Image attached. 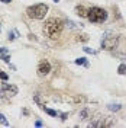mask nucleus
I'll return each instance as SVG.
<instances>
[{
    "label": "nucleus",
    "instance_id": "nucleus-15",
    "mask_svg": "<svg viewBox=\"0 0 126 128\" xmlns=\"http://www.w3.org/2000/svg\"><path fill=\"white\" fill-rule=\"evenodd\" d=\"M42 111H45L48 114V115H51V116H57V115H60V112L54 111V109H49V108H44Z\"/></svg>",
    "mask_w": 126,
    "mask_h": 128
},
{
    "label": "nucleus",
    "instance_id": "nucleus-9",
    "mask_svg": "<svg viewBox=\"0 0 126 128\" xmlns=\"http://www.w3.org/2000/svg\"><path fill=\"white\" fill-rule=\"evenodd\" d=\"M75 15H78L80 18H87L88 15V9H86L84 6H75Z\"/></svg>",
    "mask_w": 126,
    "mask_h": 128
},
{
    "label": "nucleus",
    "instance_id": "nucleus-21",
    "mask_svg": "<svg viewBox=\"0 0 126 128\" xmlns=\"http://www.w3.org/2000/svg\"><path fill=\"white\" fill-rule=\"evenodd\" d=\"M115 56L118 57V58H120V60H123V61H126V54H120V52H116Z\"/></svg>",
    "mask_w": 126,
    "mask_h": 128
},
{
    "label": "nucleus",
    "instance_id": "nucleus-11",
    "mask_svg": "<svg viewBox=\"0 0 126 128\" xmlns=\"http://www.w3.org/2000/svg\"><path fill=\"white\" fill-rule=\"evenodd\" d=\"M33 102H35V104L38 105V106H39L41 109H44V108H45V102L42 100L41 95H38V93H36V95H33Z\"/></svg>",
    "mask_w": 126,
    "mask_h": 128
},
{
    "label": "nucleus",
    "instance_id": "nucleus-2",
    "mask_svg": "<svg viewBox=\"0 0 126 128\" xmlns=\"http://www.w3.org/2000/svg\"><path fill=\"white\" fill-rule=\"evenodd\" d=\"M118 44H119V35L118 34H115V32H112V31H106L103 34L102 42H100V45H102L103 50H106V51H113L115 48L118 47Z\"/></svg>",
    "mask_w": 126,
    "mask_h": 128
},
{
    "label": "nucleus",
    "instance_id": "nucleus-20",
    "mask_svg": "<svg viewBox=\"0 0 126 128\" xmlns=\"http://www.w3.org/2000/svg\"><path fill=\"white\" fill-rule=\"evenodd\" d=\"M84 51H86L87 54H93V56H96L97 54V51H94V50H91V48H83Z\"/></svg>",
    "mask_w": 126,
    "mask_h": 128
},
{
    "label": "nucleus",
    "instance_id": "nucleus-12",
    "mask_svg": "<svg viewBox=\"0 0 126 128\" xmlns=\"http://www.w3.org/2000/svg\"><path fill=\"white\" fill-rule=\"evenodd\" d=\"M78 116H80V120H81V121L87 120V118H88V116H90V109H88V108H83V109H81V111H80Z\"/></svg>",
    "mask_w": 126,
    "mask_h": 128
},
{
    "label": "nucleus",
    "instance_id": "nucleus-8",
    "mask_svg": "<svg viewBox=\"0 0 126 128\" xmlns=\"http://www.w3.org/2000/svg\"><path fill=\"white\" fill-rule=\"evenodd\" d=\"M0 60H3L4 63L10 64V52H9L7 48L0 47Z\"/></svg>",
    "mask_w": 126,
    "mask_h": 128
},
{
    "label": "nucleus",
    "instance_id": "nucleus-1",
    "mask_svg": "<svg viewBox=\"0 0 126 128\" xmlns=\"http://www.w3.org/2000/svg\"><path fill=\"white\" fill-rule=\"evenodd\" d=\"M64 29V22L58 18H49L45 20V25H44V32L45 35L49 36L51 40H57L60 38V35L63 34Z\"/></svg>",
    "mask_w": 126,
    "mask_h": 128
},
{
    "label": "nucleus",
    "instance_id": "nucleus-3",
    "mask_svg": "<svg viewBox=\"0 0 126 128\" xmlns=\"http://www.w3.org/2000/svg\"><path fill=\"white\" fill-rule=\"evenodd\" d=\"M48 12V6L45 3H38V4H32L29 8L26 9V15L29 16L31 19H44L45 15H47Z\"/></svg>",
    "mask_w": 126,
    "mask_h": 128
},
{
    "label": "nucleus",
    "instance_id": "nucleus-26",
    "mask_svg": "<svg viewBox=\"0 0 126 128\" xmlns=\"http://www.w3.org/2000/svg\"><path fill=\"white\" fill-rule=\"evenodd\" d=\"M54 2H60V0H54Z\"/></svg>",
    "mask_w": 126,
    "mask_h": 128
},
{
    "label": "nucleus",
    "instance_id": "nucleus-22",
    "mask_svg": "<svg viewBox=\"0 0 126 128\" xmlns=\"http://www.w3.org/2000/svg\"><path fill=\"white\" fill-rule=\"evenodd\" d=\"M0 79H1V80H4V82H6V80H7L9 77H7V74H6V73H3L1 70H0Z\"/></svg>",
    "mask_w": 126,
    "mask_h": 128
},
{
    "label": "nucleus",
    "instance_id": "nucleus-25",
    "mask_svg": "<svg viewBox=\"0 0 126 128\" xmlns=\"http://www.w3.org/2000/svg\"><path fill=\"white\" fill-rule=\"evenodd\" d=\"M0 2H1V3H10L12 0H0Z\"/></svg>",
    "mask_w": 126,
    "mask_h": 128
},
{
    "label": "nucleus",
    "instance_id": "nucleus-17",
    "mask_svg": "<svg viewBox=\"0 0 126 128\" xmlns=\"http://www.w3.org/2000/svg\"><path fill=\"white\" fill-rule=\"evenodd\" d=\"M75 40L78 41V42H87V41H88V35H86V34H83V35H77Z\"/></svg>",
    "mask_w": 126,
    "mask_h": 128
},
{
    "label": "nucleus",
    "instance_id": "nucleus-24",
    "mask_svg": "<svg viewBox=\"0 0 126 128\" xmlns=\"http://www.w3.org/2000/svg\"><path fill=\"white\" fill-rule=\"evenodd\" d=\"M35 127H42V121H36L35 122Z\"/></svg>",
    "mask_w": 126,
    "mask_h": 128
},
{
    "label": "nucleus",
    "instance_id": "nucleus-6",
    "mask_svg": "<svg viewBox=\"0 0 126 128\" xmlns=\"http://www.w3.org/2000/svg\"><path fill=\"white\" fill-rule=\"evenodd\" d=\"M49 72H51V63L48 60H41L38 64V76L45 77L47 74H49Z\"/></svg>",
    "mask_w": 126,
    "mask_h": 128
},
{
    "label": "nucleus",
    "instance_id": "nucleus-23",
    "mask_svg": "<svg viewBox=\"0 0 126 128\" xmlns=\"http://www.w3.org/2000/svg\"><path fill=\"white\" fill-rule=\"evenodd\" d=\"M60 116H61V121L64 122V121L67 120V116H68V114H67V112H64V114H60Z\"/></svg>",
    "mask_w": 126,
    "mask_h": 128
},
{
    "label": "nucleus",
    "instance_id": "nucleus-18",
    "mask_svg": "<svg viewBox=\"0 0 126 128\" xmlns=\"http://www.w3.org/2000/svg\"><path fill=\"white\" fill-rule=\"evenodd\" d=\"M118 73L119 74H126V64H120V66H119Z\"/></svg>",
    "mask_w": 126,
    "mask_h": 128
},
{
    "label": "nucleus",
    "instance_id": "nucleus-13",
    "mask_svg": "<svg viewBox=\"0 0 126 128\" xmlns=\"http://www.w3.org/2000/svg\"><path fill=\"white\" fill-rule=\"evenodd\" d=\"M107 109L112 111V112H118V111L122 109V105H120V104H109V105H107Z\"/></svg>",
    "mask_w": 126,
    "mask_h": 128
},
{
    "label": "nucleus",
    "instance_id": "nucleus-5",
    "mask_svg": "<svg viewBox=\"0 0 126 128\" xmlns=\"http://www.w3.org/2000/svg\"><path fill=\"white\" fill-rule=\"evenodd\" d=\"M17 95V86L15 84H10V83H3L1 84V89H0V98L3 100L6 99H10L13 96Z\"/></svg>",
    "mask_w": 126,
    "mask_h": 128
},
{
    "label": "nucleus",
    "instance_id": "nucleus-16",
    "mask_svg": "<svg viewBox=\"0 0 126 128\" xmlns=\"http://www.w3.org/2000/svg\"><path fill=\"white\" fill-rule=\"evenodd\" d=\"M19 36V34H17V31H12V32H9V36H7V40L9 41H15L16 38Z\"/></svg>",
    "mask_w": 126,
    "mask_h": 128
},
{
    "label": "nucleus",
    "instance_id": "nucleus-19",
    "mask_svg": "<svg viewBox=\"0 0 126 128\" xmlns=\"http://www.w3.org/2000/svg\"><path fill=\"white\" fill-rule=\"evenodd\" d=\"M0 122H1L3 125H6V127H7V125H9V121L6 120V116H4L3 114H0Z\"/></svg>",
    "mask_w": 126,
    "mask_h": 128
},
{
    "label": "nucleus",
    "instance_id": "nucleus-10",
    "mask_svg": "<svg viewBox=\"0 0 126 128\" xmlns=\"http://www.w3.org/2000/svg\"><path fill=\"white\" fill-rule=\"evenodd\" d=\"M64 25H67V26H68L70 29H81V28H83V25L75 24V22H72V20H70V19L64 20Z\"/></svg>",
    "mask_w": 126,
    "mask_h": 128
},
{
    "label": "nucleus",
    "instance_id": "nucleus-14",
    "mask_svg": "<svg viewBox=\"0 0 126 128\" xmlns=\"http://www.w3.org/2000/svg\"><path fill=\"white\" fill-rule=\"evenodd\" d=\"M75 64H77V66H84V67H88V61H87L86 57H80V58H77V60H75Z\"/></svg>",
    "mask_w": 126,
    "mask_h": 128
},
{
    "label": "nucleus",
    "instance_id": "nucleus-7",
    "mask_svg": "<svg viewBox=\"0 0 126 128\" xmlns=\"http://www.w3.org/2000/svg\"><path fill=\"white\" fill-rule=\"evenodd\" d=\"M68 102H71V104H74V105L86 104L87 102V96H84V95H74V96H71V98H68Z\"/></svg>",
    "mask_w": 126,
    "mask_h": 128
},
{
    "label": "nucleus",
    "instance_id": "nucleus-4",
    "mask_svg": "<svg viewBox=\"0 0 126 128\" xmlns=\"http://www.w3.org/2000/svg\"><path fill=\"white\" fill-rule=\"evenodd\" d=\"M87 19L91 22V24H103L106 22L107 19V12L102 8H90L88 9V15H87Z\"/></svg>",
    "mask_w": 126,
    "mask_h": 128
}]
</instances>
